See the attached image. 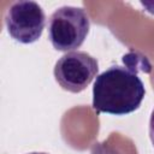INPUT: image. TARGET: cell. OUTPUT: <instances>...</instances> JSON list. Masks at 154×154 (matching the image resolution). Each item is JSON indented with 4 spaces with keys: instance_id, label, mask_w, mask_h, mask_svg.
<instances>
[{
    "instance_id": "cell-2",
    "label": "cell",
    "mask_w": 154,
    "mask_h": 154,
    "mask_svg": "<svg viewBox=\"0 0 154 154\" xmlns=\"http://www.w3.org/2000/svg\"><path fill=\"white\" fill-rule=\"evenodd\" d=\"M90 29V19L82 7L61 6L48 19V38L60 52L79 48Z\"/></svg>"
},
{
    "instance_id": "cell-6",
    "label": "cell",
    "mask_w": 154,
    "mask_h": 154,
    "mask_svg": "<svg viewBox=\"0 0 154 154\" xmlns=\"http://www.w3.org/2000/svg\"><path fill=\"white\" fill-rule=\"evenodd\" d=\"M28 154H48V153H38V152H32V153H28Z\"/></svg>"
},
{
    "instance_id": "cell-1",
    "label": "cell",
    "mask_w": 154,
    "mask_h": 154,
    "mask_svg": "<svg viewBox=\"0 0 154 154\" xmlns=\"http://www.w3.org/2000/svg\"><path fill=\"white\" fill-rule=\"evenodd\" d=\"M124 66L112 65L97 75L93 87V108L97 113L125 116L142 103L146 89L137 72L150 65L146 57L129 53L123 57Z\"/></svg>"
},
{
    "instance_id": "cell-4",
    "label": "cell",
    "mask_w": 154,
    "mask_h": 154,
    "mask_svg": "<svg viewBox=\"0 0 154 154\" xmlns=\"http://www.w3.org/2000/svg\"><path fill=\"white\" fill-rule=\"evenodd\" d=\"M99 63L87 52H67L55 63L54 78L58 84L70 93L83 91L97 77Z\"/></svg>"
},
{
    "instance_id": "cell-5",
    "label": "cell",
    "mask_w": 154,
    "mask_h": 154,
    "mask_svg": "<svg viewBox=\"0 0 154 154\" xmlns=\"http://www.w3.org/2000/svg\"><path fill=\"white\" fill-rule=\"evenodd\" d=\"M149 137H150V141L154 147V109L152 111L150 119H149Z\"/></svg>"
},
{
    "instance_id": "cell-3",
    "label": "cell",
    "mask_w": 154,
    "mask_h": 154,
    "mask_svg": "<svg viewBox=\"0 0 154 154\" xmlns=\"http://www.w3.org/2000/svg\"><path fill=\"white\" fill-rule=\"evenodd\" d=\"M4 19L10 36L24 45L36 42L42 36L46 25L43 8L31 0L13 2L6 10Z\"/></svg>"
}]
</instances>
